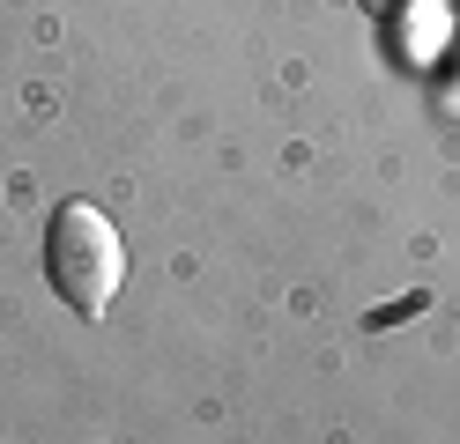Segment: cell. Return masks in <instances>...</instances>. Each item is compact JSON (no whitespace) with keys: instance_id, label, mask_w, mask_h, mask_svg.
<instances>
[{"instance_id":"6da1fadb","label":"cell","mask_w":460,"mask_h":444,"mask_svg":"<svg viewBox=\"0 0 460 444\" xmlns=\"http://www.w3.org/2000/svg\"><path fill=\"white\" fill-rule=\"evenodd\" d=\"M45 274L67 296L75 318H104L127 289V237L97 200H60L45 222Z\"/></svg>"},{"instance_id":"7a4b0ae2","label":"cell","mask_w":460,"mask_h":444,"mask_svg":"<svg viewBox=\"0 0 460 444\" xmlns=\"http://www.w3.org/2000/svg\"><path fill=\"white\" fill-rule=\"evenodd\" d=\"M364 8H394V0H364Z\"/></svg>"}]
</instances>
